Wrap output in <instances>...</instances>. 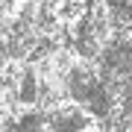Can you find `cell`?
I'll return each instance as SVG.
<instances>
[{"instance_id":"cell-1","label":"cell","mask_w":132,"mask_h":132,"mask_svg":"<svg viewBox=\"0 0 132 132\" xmlns=\"http://www.w3.org/2000/svg\"><path fill=\"white\" fill-rule=\"evenodd\" d=\"M76 132H100V126H97V123H85V126H79Z\"/></svg>"}]
</instances>
